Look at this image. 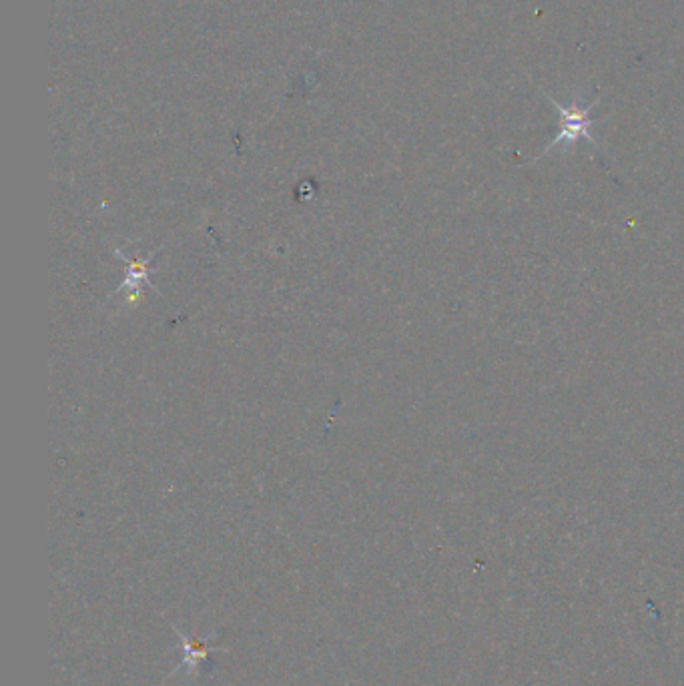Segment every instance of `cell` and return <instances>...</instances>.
<instances>
[{"label":"cell","instance_id":"6da1fadb","mask_svg":"<svg viewBox=\"0 0 684 686\" xmlns=\"http://www.w3.org/2000/svg\"><path fill=\"white\" fill-rule=\"evenodd\" d=\"M544 97L550 101V105L558 111L560 115V131L558 135L548 143V147L534 159H542L548 153H552L556 147H566L572 149L580 139H584L586 143H590L594 149H600V145L594 139V125L598 123L596 119L590 117V111L598 105L600 97H596L594 101H590L588 105H584V95H574V99L570 101L568 107L560 105L558 101H554L552 95H548L546 91H542Z\"/></svg>","mask_w":684,"mask_h":686}]
</instances>
